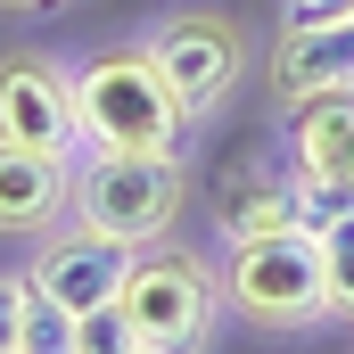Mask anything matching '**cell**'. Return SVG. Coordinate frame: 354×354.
<instances>
[{
  "mask_svg": "<svg viewBox=\"0 0 354 354\" xmlns=\"http://www.w3.org/2000/svg\"><path fill=\"white\" fill-rule=\"evenodd\" d=\"M75 124H83V149H165V157H181L198 115L174 99L157 58L132 41V50H99L75 66Z\"/></svg>",
  "mask_w": 354,
  "mask_h": 354,
  "instance_id": "cell-1",
  "label": "cell"
},
{
  "mask_svg": "<svg viewBox=\"0 0 354 354\" xmlns=\"http://www.w3.org/2000/svg\"><path fill=\"white\" fill-rule=\"evenodd\" d=\"M124 322H132V354H181V346H206L214 322L231 313L223 305V272L206 264L198 248H140L124 288H115Z\"/></svg>",
  "mask_w": 354,
  "mask_h": 354,
  "instance_id": "cell-2",
  "label": "cell"
},
{
  "mask_svg": "<svg viewBox=\"0 0 354 354\" xmlns=\"http://www.w3.org/2000/svg\"><path fill=\"white\" fill-rule=\"evenodd\" d=\"M223 305L256 330H305L322 313V256L313 231H264V239H223Z\"/></svg>",
  "mask_w": 354,
  "mask_h": 354,
  "instance_id": "cell-3",
  "label": "cell"
},
{
  "mask_svg": "<svg viewBox=\"0 0 354 354\" xmlns=\"http://www.w3.org/2000/svg\"><path fill=\"white\" fill-rule=\"evenodd\" d=\"M181 214V157L165 149H91L75 165V223H99L115 239H165Z\"/></svg>",
  "mask_w": 354,
  "mask_h": 354,
  "instance_id": "cell-4",
  "label": "cell"
},
{
  "mask_svg": "<svg viewBox=\"0 0 354 354\" xmlns=\"http://www.w3.org/2000/svg\"><path fill=\"white\" fill-rule=\"evenodd\" d=\"M140 50L157 58V75L174 83V99L189 115L223 107V99L239 91V66H248V33H239L223 8H174V17H157V25L140 33Z\"/></svg>",
  "mask_w": 354,
  "mask_h": 354,
  "instance_id": "cell-5",
  "label": "cell"
},
{
  "mask_svg": "<svg viewBox=\"0 0 354 354\" xmlns=\"http://www.w3.org/2000/svg\"><path fill=\"white\" fill-rule=\"evenodd\" d=\"M132 256H140V239H115V231H99V223H50L41 248H33V264H25V280H33L58 313H91V305H115Z\"/></svg>",
  "mask_w": 354,
  "mask_h": 354,
  "instance_id": "cell-6",
  "label": "cell"
},
{
  "mask_svg": "<svg viewBox=\"0 0 354 354\" xmlns=\"http://www.w3.org/2000/svg\"><path fill=\"white\" fill-rule=\"evenodd\" d=\"M0 140L75 157V149H83L75 66H58V58H41V50H8V58H0Z\"/></svg>",
  "mask_w": 354,
  "mask_h": 354,
  "instance_id": "cell-7",
  "label": "cell"
},
{
  "mask_svg": "<svg viewBox=\"0 0 354 354\" xmlns=\"http://www.w3.org/2000/svg\"><path fill=\"white\" fill-rule=\"evenodd\" d=\"M66 214H75V157L0 140V231L8 239H41Z\"/></svg>",
  "mask_w": 354,
  "mask_h": 354,
  "instance_id": "cell-8",
  "label": "cell"
},
{
  "mask_svg": "<svg viewBox=\"0 0 354 354\" xmlns=\"http://www.w3.org/2000/svg\"><path fill=\"white\" fill-rule=\"evenodd\" d=\"M354 83V17L330 25H280V50H272V99H305V91H346Z\"/></svg>",
  "mask_w": 354,
  "mask_h": 354,
  "instance_id": "cell-9",
  "label": "cell"
},
{
  "mask_svg": "<svg viewBox=\"0 0 354 354\" xmlns=\"http://www.w3.org/2000/svg\"><path fill=\"white\" fill-rule=\"evenodd\" d=\"M288 165H313V174L354 181V83L288 99Z\"/></svg>",
  "mask_w": 354,
  "mask_h": 354,
  "instance_id": "cell-10",
  "label": "cell"
},
{
  "mask_svg": "<svg viewBox=\"0 0 354 354\" xmlns=\"http://www.w3.org/2000/svg\"><path fill=\"white\" fill-rule=\"evenodd\" d=\"M214 231H223V239L305 231V223H297V174H256V165L223 174V181H214Z\"/></svg>",
  "mask_w": 354,
  "mask_h": 354,
  "instance_id": "cell-11",
  "label": "cell"
},
{
  "mask_svg": "<svg viewBox=\"0 0 354 354\" xmlns=\"http://www.w3.org/2000/svg\"><path fill=\"white\" fill-rule=\"evenodd\" d=\"M313 256H322V313L354 322V214H338L330 231H313Z\"/></svg>",
  "mask_w": 354,
  "mask_h": 354,
  "instance_id": "cell-12",
  "label": "cell"
},
{
  "mask_svg": "<svg viewBox=\"0 0 354 354\" xmlns=\"http://www.w3.org/2000/svg\"><path fill=\"white\" fill-rule=\"evenodd\" d=\"M288 174H297V223H305V231H330L338 214H354V181L313 174V165H288Z\"/></svg>",
  "mask_w": 354,
  "mask_h": 354,
  "instance_id": "cell-13",
  "label": "cell"
},
{
  "mask_svg": "<svg viewBox=\"0 0 354 354\" xmlns=\"http://www.w3.org/2000/svg\"><path fill=\"white\" fill-rule=\"evenodd\" d=\"M66 354H132V322H124V305H91V313H75Z\"/></svg>",
  "mask_w": 354,
  "mask_h": 354,
  "instance_id": "cell-14",
  "label": "cell"
},
{
  "mask_svg": "<svg viewBox=\"0 0 354 354\" xmlns=\"http://www.w3.org/2000/svg\"><path fill=\"white\" fill-rule=\"evenodd\" d=\"M66 330H75V313H58L41 288L25 297V338H17V354H66Z\"/></svg>",
  "mask_w": 354,
  "mask_h": 354,
  "instance_id": "cell-15",
  "label": "cell"
},
{
  "mask_svg": "<svg viewBox=\"0 0 354 354\" xmlns=\"http://www.w3.org/2000/svg\"><path fill=\"white\" fill-rule=\"evenodd\" d=\"M25 297H33V280L0 272V354H17V338H25Z\"/></svg>",
  "mask_w": 354,
  "mask_h": 354,
  "instance_id": "cell-16",
  "label": "cell"
},
{
  "mask_svg": "<svg viewBox=\"0 0 354 354\" xmlns=\"http://www.w3.org/2000/svg\"><path fill=\"white\" fill-rule=\"evenodd\" d=\"M330 17H354V0H280V25H330Z\"/></svg>",
  "mask_w": 354,
  "mask_h": 354,
  "instance_id": "cell-17",
  "label": "cell"
},
{
  "mask_svg": "<svg viewBox=\"0 0 354 354\" xmlns=\"http://www.w3.org/2000/svg\"><path fill=\"white\" fill-rule=\"evenodd\" d=\"M0 8H50V0H0Z\"/></svg>",
  "mask_w": 354,
  "mask_h": 354,
  "instance_id": "cell-18",
  "label": "cell"
}]
</instances>
